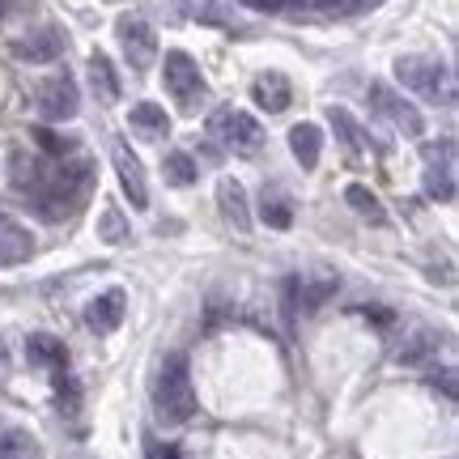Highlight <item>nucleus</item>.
Segmentation results:
<instances>
[{
    "label": "nucleus",
    "mask_w": 459,
    "mask_h": 459,
    "mask_svg": "<svg viewBox=\"0 0 459 459\" xmlns=\"http://www.w3.org/2000/svg\"><path fill=\"white\" fill-rule=\"evenodd\" d=\"M90 187H94V162H90L85 153L56 158V162L43 158V175H39V183L26 192V200H30L43 217L65 221V217H73L85 204Z\"/></svg>",
    "instance_id": "f257e3e1"
},
{
    "label": "nucleus",
    "mask_w": 459,
    "mask_h": 459,
    "mask_svg": "<svg viewBox=\"0 0 459 459\" xmlns=\"http://www.w3.org/2000/svg\"><path fill=\"white\" fill-rule=\"evenodd\" d=\"M153 412L162 426H183L196 412V387H192V370L183 353H170L158 370V387H153Z\"/></svg>",
    "instance_id": "f03ea898"
},
{
    "label": "nucleus",
    "mask_w": 459,
    "mask_h": 459,
    "mask_svg": "<svg viewBox=\"0 0 459 459\" xmlns=\"http://www.w3.org/2000/svg\"><path fill=\"white\" fill-rule=\"evenodd\" d=\"M392 73H395V82L404 85V90H412L417 99H426V102L451 99V73L434 56H400Z\"/></svg>",
    "instance_id": "7ed1b4c3"
},
{
    "label": "nucleus",
    "mask_w": 459,
    "mask_h": 459,
    "mask_svg": "<svg viewBox=\"0 0 459 459\" xmlns=\"http://www.w3.org/2000/svg\"><path fill=\"white\" fill-rule=\"evenodd\" d=\"M209 132L234 153H260L264 145V124L251 111H238V107H217L213 119H209Z\"/></svg>",
    "instance_id": "20e7f679"
},
{
    "label": "nucleus",
    "mask_w": 459,
    "mask_h": 459,
    "mask_svg": "<svg viewBox=\"0 0 459 459\" xmlns=\"http://www.w3.org/2000/svg\"><path fill=\"white\" fill-rule=\"evenodd\" d=\"M162 82L170 90V99L179 102L183 111H196L200 99H204V77H200V65L187 56V51H166V65H162Z\"/></svg>",
    "instance_id": "39448f33"
},
{
    "label": "nucleus",
    "mask_w": 459,
    "mask_h": 459,
    "mask_svg": "<svg viewBox=\"0 0 459 459\" xmlns=\"http://www.w3.org/2000/svg\"><path fill=\"white\" fill-rule=\"evenodd\" d=\"M370 107H375V111L383 115L395 132H404V136H421V132H426V115L417 111V107H412L400 90H392L387 82L370 85Z\"/></svg>",
    "instance_id": "423d86ee"
},
{
    "label": "nucleus",
    "mask_w": 459,
    "mask_h": 459,
    "mask_svg": "<svg viewBox=\"0 0 459 459\" xmlns=\"http://www.w3.org/2000/svg\"><path fill=\"white\" fill-rule=\"evenodd\" d=\"M115 39H119V48H124V56H128V65L136 73H145L158 60V34H153V26H149L145 17L124 13L115 22Z\"/></svg>",
    "instance_id": "0eeeda50"
},
{
    "label": "nucleus",
    "mask_w": 459,
    "mask_h": 459,
    "mask_svg": "<svg viewBox=\"0 0 459 459\" xmlns=\"http://www.w3.org/2000/svg\"><path fill=\"white\" fill-rule=\"evenodd\" d=\"M34 107L43 119L51 124H60V119H73L77 107H82V94H77V85L68 73H56V77H43V82L34 85Z\"/></svg>",
    "instance_id": "6e6552de"
},
{
    "label": "nucleus",
    "mask_w": 459,
    "mask_h": 459,
    "mask_svg": "<svg viewBox=\"0 0 459 459\" xmlns=\"http://www.w3.org/2000/svg\"><path fill=\"white\" fill-rule=\"evenodd\" d=\"M17 60H26V65H51L60 51H65V34L56 30V26H34V30L17 34L13 43H9Z\"/></svg>",
    "instance_id": "1a4fd4ad"
},
{
    "label": "nucleus",
    "mask_w": 459,
    "mask_h": 459,
    "mask_svg": "<svg viewBox=\"0 0 459 459\" xmlns=\"http://www.w3.org/2000/svg\"><path fill=\"white\" fill-rule=\"evenodd\" d=\"M115 170H119V183H124V192H128L132 209H145L149 204V183H145V166L136 162V153H132L124 141L115 145Z\"/></svg>",
    "instance_id": "9d476101"
},
{
    "label": "nucleus",
    "mask_w": 459,
    "mask_h": 459,
    "mask_svg": "<svg viewBox=\"0 0 459 459\" xmlns=\"http://www.w3.org/2000/svg\"><path fill=\"white\" fill-rule=\"evenodd\" d=\"M124 311H128L124 290H107V294H99L90 307H85V328L90 332H115L119 328V319H124Z\"/></svg>",
    "instance_id": "9b49d317"
},
{
    "label": "nucleus",
    "mask_w": 459,
    "mask_h": 459,
    "mask_svg": "<svg viewBox=\"0 0 459 459\" xmlns=\"http://www.w3.org/2000/svg\"><path fill=\"white\" fill-rule=\"evenodd\" d=\"M217 209L238 234H251V204H247V192L238 179H221L217 183Z\"/></svg>",
    "instance_id": "f8f14e48"
},
{
    "label": "nucleus",
    "mask_w": 459,
    "mask_h": 459,
    "mask_svg": "<svg viewBox=\"0 0 459 459\" xmlns=\"http://www.w3.org/2000/svg\"><path fill=\"white\" fill-rule=\"evenodd\" d=\"M336 285H341V277H336V273H328V268H319L315 277L290 281V298H298V302H302V311H315V307H324V302L336 294Z\"/></svg>",
    "instance_id": "ddd939ff"
},
{
    "label": "nucleus",
    "mask_w": 459,
    "mask_h": 459,
    "mask_svg": "<svg viewBox=\"0 0 459 459\" xmlns=\"http://www.w3.org/2000/svg\"><path fill=\"white\" fill-rule=\"evenodd\" d=\"M251 99H255V107L268 115H277L290 107V99H294V90H290V82L281 77V73H260L255 77V85H251Z\"/></svg>",
    "instance_id": "4468645a"
},
{
    "label": "nucleus",
    "mask_w": 459,
    "mask_h": 459,
    "mask_svg": "<svg viewBox=\"0 0 459 459\" xmlns=\"http://www.w3.org/2000/svg\"><path fill=\"white\" fill-rule=\"evenodd\" d=\"M290 149H294V158L302 170H311L319 162V153H324V132L319 124H294L290 128Z\"/></svg>",
    "instance_id": "2eb2a0df"
},
{
    "label": "nucleus",
    "mask_w": 459,
    "mask_h": 459,
    "mask_svg": "<svg viewBox=\"0 0 459 459\" xmlns=\"http://www.w3.org/2000/svg\"><path fill=\"white\" fill-rule=\"evenodd\" d=\"M128 124H132V132H141L145 141H162L166 132H170V119H166V111L158 102H136L128 111Z\"/></svg>",
    "instance_id": "dca6fc26"
},
{
    "label": "nucleus",
    "mask_w": 459,
    "mask_h": 459,
    "mask_svg": "<svg viewBox=\"0 0 459 459\" xmlns=\"http://www.w3.org/2000/svg\"><path fill=\"white\" fill-rule=\"evenodd\" d=\"M434 353H438V336L429 328H412L409 336H404V344H400L395 361H400V366H426Z\"/></svg>",
    "instance_id": "f3484780"
},
{
    "label": "nucleus",
    "mask_w": 459,
    "mask_h": 459,
    "mask_svg": "<svg viewBox=\"0 0 459 459\" xmlns=\"http://www.w3.org/2000/svg\"><path fill=\"white\" fill-rule=\"evenodd\" d=\"M26 358L34 361V366H48V370H60L68 361L65 344L56 341V336H48V332H34L30 341H26Z\"/></svg>",
    "instance_id": "a211bd4d"
},
{
    "label": "nucleus",
    "mask_w": 459,
    "mask_h": 459,
    "mask_svg": "<svg viewBox=\"0 0 459 459\" xmlns=\"http://www.w3.org/2000/svg\"><path fill=\"white\" fill-rule=\"evenodd\" d=\"M30 251H34V238L22 226H13V221L4 217V221H0V264L26 260Z\"/></svg>",
    "instance_id": "6ab92c4d"
},
{
    "label": "nucleus",
    "mask_w": 459,
    "mask_h": 459,
    "mask_svg": "<svg viewBox=\"0 0 459 459\" xmlns=\"http://www.w3.org/2000/svg\"><path fill=\"white\" fill-rule=\"evenodd\" d=\"M90 85H94V94H99L102 102H119V77H115L111 60H107L102 51L90 56Z\"/></svg>",
    "instance_id": "aec40b11"
},
{
    "label": "nucleus",
    "mask_w": 459,
    "mask_h": 459,
    "mask_svg": "<svg viewBox=\"0 0 459 459\" xmlns=\"http://www.w3.org/2000/svg\"><path fill=\"white\" fill-rule=\"evenodd\" d=\"M344 200H349V209H358L366 221H375V226H387V209L378 204V196L370 187H361V183H349L344 187Z\"/></svg>",
    "instance_id": "412c9836"
},
{
    "label": "nucleus",
    "mask_w": 459,
    "mask_h": 459,
    "mask_svg": "<svg viewBox=\"0 0 459 459\" xmlns=\"http://www.w3.org/2000/svg\"><path fill=\"white\" fill-rule=\"evenodd\" d=\"M0 459H43V446L26 429H0Z\"/></svg>",
    "instance_id": "4be33fe9"
},
{
    "label": "nucleus",
    "mask_w": 459,
    "mask_h": 459,
    "mask_svg": "<svg viewBox=\"0 0 459 459\" xmlns=\"http://www.w3.org/2000/svg\"><path fill=\"white\" fill-rule=\"evenodd\" d=\"M328 119H332V128H336V136H341V141H344L349 149H353V153H361V149L370 145V141H366V132L358 128V119L344 111V107H332Z\"/></svg>",
    "instance_id": "5701e85b"
},
{
    "label": "nucleus",
    "mask_w": 459,
    "mask_h": 459,
    "mask_svg": "<svg viewBox=\"0 0 459 459\" xmlns=\"http://www.w3.org/2000/svg\"><path fill=\"white\" fill-rule=\"evenodd\" d=\"M162 170L166 179L175 183V187H187V183H196V162H192V153H183V149H170L162 158Z\"/></svg>",
    "instance_id": "b1692460"
},
{
    "label": "nucleus",
    "mask_w": 459,
    "mask_h": 459,
    "mask_svg": "<svg viewBox=\"0 0 459 459\" xmlns=\"http://www.w3.org/2000/svg\"><path fill=\"white\" fill-rule=\"evenodd\" d=\"M260 217H264V221H268L273 230H290V226H294V213H290V204H285L277 192H264Z\"/></svg>",
    "instance_id": "393cba45"
},
{
    "label": "nucleus",
    "mask_w": 459,
    "mask_h": 459,
    "mask_svg": "<svg viewBox=\"0 0 459 459\" xmlns=\"http://www.w3.org/2000/svg\"><path fill=\"white\" fill-rule=\"evenodd\" d=\"M426 192H429V200H451L455 196L451 166H426Z\"/></svg>",
    "instance_id": "a878e982"
},
{
    "label": "nucleus",
    "mask_w": 459,
    "mask_h": 459,
    "mask_svg": "<svg viewBox=\"0 0 459 459\" xmlns=\"http://www.w3.org/2000/svg\"><path fill=\"white\" fill-rule=\"evenodd\" d=\"M99 238L102 243H124V238H128V221H124V213H119V209H111V204H107V209H102V217H99Z\"/></svg>",
    "instance_id": "bb28decb"
},
{
    "label": "nucleus",
    "mask_w": 459,
    "mask_h": 459,
    "mask_svg": "<svg viewBox=\"0 0 459 459\" xmlns=\"http://www.w3.org/2000/svg\"><path fill=\"white\" fill-rule=\"evenodd\" d=\"M34 141L48 149L51 158H68V153L77 149V141H73V136H60V132H51V128H39V132H34Z\"/></svg>",
    "instance_id": "cd10ccee"
},
{
    "label": "nucleus",
    "mask_w": 459,
    "mask_h": 459,
    "mask_svg": "<svg viewBox=\"0 0 459 459\" xmlns=\"http://www.w3.org/2000/svg\"><path fill=\"white\" fill-rule=\"evenodd\" d=\"M451 153H455V141H438V145H426V166H451Z\"/></svg>",
    "instance_id": "c85d7f7f"
},
{
    "label": "nucleus",
    "mask_w": 459,
    "mask_h": 459,
    "mask_svg": "<svg viewBox=\"0 0 459 459\" xmlns=\"http://www.w3.org/2000/svg\"><path fill=\"white\" fill-rule=\"evenodd\" d=\"M315 4H319L324 13H336V17H344V13H358V9H361V4H366V0H315Z\"/></svg>",
    "instance_id": "c756f323"
},
{
    "label": "nucleus",
    "mask_w": 459,
    "mask_h": 459,
    "mask_svg": "<svg viewBox=\"0 0 459 459\" xmlns=\"http://www.w3.org/2000/svg\"><path fill=\"white\" fill-rule=\"evenodd\" d=\"M247 9H255V13H281L290 0H243Z\"/></svg>",
    "instance_id": "7c9ffc66"
},
{
    "label": "nucleus",
    "mask_w": 459,
    "mask_h": 459,
    "mask_svg": "<svg viewBox=\"0 0 459 459\" xmlns=\"http://www.w3.org/2000/svg\"><path fill=\"white\" fill-rule=\"evenodd\" d=\"M4 217H9V213H4V209H0V221H4Z\"/></svg>",
    "instance_id": "2f4dec72"
}]
</instances>
